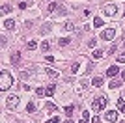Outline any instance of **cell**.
<instances>
[{
	"label": "cell",
	"instance_id": "7a4b0ae2",
	"mask_svg": "<svg viewBox=\"0 0 125 123\" xmlns=\"http://www.w3.org/2000/svg\"><path fill=\"white\" fill-rule=\"evenodd\" d=\"M106 102H108V99L104 97V95H101V97H95L94 102H92V108H94L95 112H99V110H103V108L106 106Z\"/></svg>",
	"mask_w": 125,
	"mask_h": 123
},
{
	"label": "cell",
	"instance_id": "52a82bcc",
	"mask_svg": "<svg viewBox=\"0 0 125 123\" xmlns=\"http://www.w3.org/2000/svg\"><path fill=\"white\" fill-rule=\"evenodd\" d=\"M118 73H120V67H118V65H110V67H108V71H106V75L112 78V77H116Z\"/></svg>",
	"mask_w": 125,
	"mask_h": 123
},
{
	"label": "cell",
	"instance_id": "4316f807",
	"mask_svg": "<svg viewBox=\"0 0 125 123\" xmlns=\"http://www.w3.org/2000/svg\"><path fill=\"white\" fill-rule=\"evenodd\" d=\"M58 10V4L56 2H51V4H49V11H56Z\"/></svg>",
	"mask_w": 125,
	"mask_h": 123
},
{
	"label": "cell",
	"instance_id": "836d02e7",
	"mask_svg": "<svg viewBox=\"0 0 125 123\" xmlns=\"http://www.w3.org/2000/svg\"><path fill=\"white\" fill-rule=\"evenodd\" d=\"M56 11H58V15H65V8H63V6H60Z\"/></svg>",
	"mask_w": 125,
	"mask_h": 123
},
{
	"label": "cell",
	"instance_id": "3957f363",
	"mask_svg": "<svg viewBox=\"0 0 125 123\" xmlns=\"http://www.w3.org/2000/svg\"><path fill=\"white\" fill-rule=\"evenodd\" d=\"M101 37H103V39H106V41L114 39V37H116V30H114V28H106V30L101 34Z\"/></svg>",
	"mask_w": 125,
	"mask_h": 123
},
{
	"label": "cell",
	"instance_id": "d590c367",
	"mask_svg": "<svg viewBox=\"0 0 125 123\" xmlns=\"http://www.w3.org/2000/svg\"><path fill=\"white\" fill-rule=\"evenodd\" d=\"M92 123H101V118H99V116H95V118L92 119Z\"/></svg>",
	"mask_w": 125,
	"mask_h": 123
},
{
	"label": "cell",
	"instance_id": "74e56055",
	"mask_svg": "<svg viewBox=\"0 0 125 123\" xmlns=\"http://www.w3.org/2000/svg\"><path fill=\"white\" fill-rule=\"evenodd\" d=\"M121 80H123V82H125V71H123V73H121Z\"/></svg>",
	"mask_w": 125,
	"mask_h": 123
},
{
	"label": "cell",
	"instance_id": "e575fe53",
	"mask_svg": "<svg viewBox=\"0 0 125 123\" xmlns=\"http://www.w3.org/2000/svg\"><path fill=\"white\" fill-rule=\"evenodd\" d=\"M95 45H97V41H95V39H90V43H88V47H95Z\"/></svg>",
	"mask_w": 125,
	"mask_h": 123
},
{
	"label": "cell",
	"instance_id": "ab89813d",
	"mask_svg": "<svg viewBox=\"0 0 125 123\" xmlns=\"http://www.w3.org/2000/svg\"><path fill=\"white\" fill-rule=\"evenodd\" d=\"M123 47H125V43H123Z\"/></svg>",
	"mask_w": 125,
	"mask_h": 123
},
{
	"label": "cell",
	"instance_id": "ac0fdd59",
	"mask_svg": "<svg viewBox=\"0 0 125 123\" xmlns=\"http://www.w3.org/2000/svg\"><path fill=\"white\" fill-rule=\"evenodd\" d=\"M118 110L125 114V99H120V101H118Z\"/></svg>",
	"mask_w": 125,
	"mask_h": 123
},
{
	"label": "cell",
	"instance_id": "f35d334b",
	"mask_svg": "<svg viewBox=\"0 0 125 123\" xmlns=\"http://www.w3.org/2000/svg\"><path fill=\"white\" fill-rule=\"evenodd\" d=\"M63 123H73V121H71V119H67V121H63Z\"/></svg>",
	"mask_w": 125,
	"mask_h": 123
},
{
	"label": "cell",
	"instance_id": "7c38bea8",
	"mask_svg": "<svg viewBox=\"0 0 125 123\" xmlns=\"http://www.w3.org/2000/svg\"><path fill=\"white\" fill-rule=\"evenodd\" d=\"M121 82H123V80H118V78H112V80H110V84H108V86H110V90H112V88H120V86H121Z\"/></svg>",
	"mask_w": 125,
	"mask_h": 123
},
{
	"label": "cell",
	"instance_id": "d4e9b609",
	"mask_svg": "<svg viewBox=\"0 0 125 123\" xmlns=\"http://www.w3.org/2000/svg\"><path fill=\"white\" fill-rule=\"evenodd\" d=\"M65 30H67V32H73L75 30V24H73V22H65Z\"/></svg>",
	"mask_w": 125,
	"mask_h": 123
},
{
	"label": "cell",
	"instance_id": "8fae6325",
	"mask_svg": "<svg viewBox=\"0 0 125 123\" xmlns=\"http://www.w3.org/2000/svg\"><path fill=\"white\" fill-rule=\"evenodd\" d=\"M69 43H71L69 37H60V39H58V45H60V47H67Z\"/></svg>",
	"mask_w": 125,
	"mask_h": 123
},
{
	"label": "cell",
	"instance_id": "5b68a950",
	"mask_svg": "<svg viewBox=\"0 0 125 123\" xmlns=\"http://www.w3.org/2000/svg\"><path fill=\"white\" fill-rule=\"evenodd\" d=\"M104 15L106 17H112V15H116V13H118V8H116L114 4H110V6H104Z\"/></svg>",
	"mask_w": 125,
	"mask_h": 123
},
{
	"label": "cell",
	"instance_id": "4fadbf2b",
	"mask_svg": "<svg viewBox=\"0 0 125 123\" xmlns=\"http://www.w3.org/2000/svg\"><path fill=\"white\" fill-rule=\"evenodd\" d=\"M47 77L51 78V80H54V78H58V71H54V69H47Z\"/></svg>",
	"mask_w": 125,
	"mask_h": 123
},
{
	"label": "cell",
	"instance_id": "ba28073f",
	"mask_svg": "<svg viewBox=\"0 0 125 123\" xmlns=\"http://www.w3.org/2000/svg\"><path fill=\"white\" fill-rule=\"evenodd\" d=\"M4 28L6 30H13V28H15V20L13 19H6L4 20Z\"/></svg>",
	"mask_w": 125,
	"mask_h": 123
},
{
	"label": "cell",
	"instance_id": "4dcf8cb0",
	"mask_svg": "<svg viewBox=\"0 0 125 123\" xmlns=\"http://www.w3.org/2000/svg\"><path fill=\"white\" fill-rule=\"evenodd\" d=\"M65 114H67V116H71V114H73V104L65 106Z\"/></svg>",
	"mask_w": 125,
	"mask_h": 123
},
{
	"label": "cell",
	"instance_id": "603a6c76",
	"mask_svg": "<svg viewBox=\"0 0 125 123\" xmlns=\"http://www.w3.org/2000/svg\"><path fill=\"white\" fill-rule=\"evenodd\" d=\"M45 108H47V110H56V104H54L52 101H49L47 104H45Z\"/></svg>",
	"mask_w": 125,
	"mask_h": 123
},
{
	"label": "cell",
	"instance_id": "1f68e13d",
	"mask_svg": "<svg viewBox=\"0 0 125 123\" xmlns=\"http://www.w3.org/2000/svg\"><path fill=\"white\" fill-rule=\"evenodd\" d=\"M86 88H88V80H80V90H86Z\"/></svg>",
	"mask_w": 125,
	"mask_h": 123
},
{
	"label": "cell",
	"instance_id": "6da1fadb",
	"mask_svg": "<svg viewBox=\"0 0 125 123\" xmlns=\"http://www.w3.org/2000/svg\"><path fill=\"white\" fill-rule=\"evenodd\" d=\"M11 86H13V77H11L8 71H2L0 73V90H2V92H8Z\"/></svg>",
	"mask_w": 125,
	"mask_h": 123
},
{
	"label": "cell",
	"instance_id": "44dd1931",
	"mask_svg": "<svg viewBox=\"0 0 125 123\" xmlns=\"http://www.w3.org/2000/svg\"><path fill=\"white\" fill-rule=\"evenodd\" d=\"M26 49H28V51H34V49H37V43H36V41H28Z\"/></svg>",
	"mask_w": 125,
	"mask_h": 123
},
{
	"label": "cell",
	"instance_id": "8992f818",
	"mask_svg": "<svg viewBox=\"0 0 125 123\" xmlns=\"http://www.w3.org/2000/svg\"><path fill=\"white\" fill-rule=\"evenodd\" d=\"M104 118L108 119V121H112V123H114L116 119H118V112H116V110H106V114H104Z\"/></svg>",
	"mask_w": 125,
	"mask_h": 123
},
{
	"label": "cell",
	"instance_id": "30bf717a",
	"mask_svg": "<svg viewBox=\"0 0 125 123\" xmlns=\"http://www.w3.org/2000/svg\"><path fill=\"white\" fill-rule=\"evenodd\" d=\"M92 84H94L95 88H101V86H103V78H101V77H94V78H92Z\"/></svg>",
	"mask_w": 125,
	"mask_h": 123
},
{
	"label": "cell",
	"instance_id": "d6986e66",
	"mask_svg": "<svg viewBox=\"0 0 125 123\" xmlns=\"http://www.w3.org/2000/svg\"><path fill=\"white\" fill-rule=\"evenodd\" d=\"M51 28H52V24H51V22H45V24L41 26V34H47V32L51 30Z\"/></svg>",
	"mask_w": 125,
	"mask_h": 123
},
{
	"label": "cell",
	"instance_id": "277c9868",
	"mask_svg": "<svg viewBox=\"0 0 125 123\" xmlns=\"http://www.w3.org/2000/svg\"><path fill=\"white\" fill-rule=\"evenodd\" d=\"M6 104H8V108H15L19 104V97L17 95H10V97L6 99Z\"/></svg>",
	"mask_w": 125,
	"mask_h": 123
},
{
	"label": "cell",
	"instance_id": "f1b7e54d",
	"mask_svg": "<svg viewBox=\"0 0 125 123\" xmlns=\"http://www.w3.org/2000/svg\"><path fill=\"white\" fill-rule=\"evenodd\" d=\"M45 123H60V118H56V116H54V118H49Z\"/></svg>",
	"mask_w": 125,
	"mask_h": 123
},
{
	"label": "cell",
	"instance_id": "cb8c5ba5",
	"mask_svg": "<svg viewBox=\"0 0 125 123\" xmlns=\"http://www.w3.org/2000/svg\"><path fill=\"white\" fill-rule=\"evenodd\" d=\"M78 69H80V63H78V62H75L73 65H71V73H77Z\"/></svg>",
	"mask_w": 125,
	"mask_h": 123
},
{
	"label": "cell",
	"instance_id": "9a60e30c",
	"mask_svg": "<svg viewBox=\"0 0 125 123\" xmlns=\"http://www.w3.org/2000/svg\"><path fill=\"white\" fill-rule=\"evenodd\" d=\"M39 49H41L43 52H49V49H51V43H49V41H43L41 45H39Z\"/></svg>",
	"mask_w": 125,
	"mask_h": 123
},
{
	"label": "cell",
	"instance_id": "83f0119b",
	"mask_svg": "<svg viewBox=\"0 0 125 123\" xmlns=\"http://www.w3.org/2000/svg\"><path fill=\"white\" fill-rule=\"evenodd\" d=\"M26 110H28V112H34V110H36V104H34V102H28V104H26Z\"/></svg>",
	"mask_w": 125,
	"mask_h": 123
},
{
	"label": "cell",
	"instance_id": "e0dca14e",
	"mask_svg": "<svg viewBox=\"0 0 125 123\" xmlns=\"http://www.w3.org/2000/svg\"><path fill=\"white\" fill-rule=\"evenodd\" d=\"M32 71H21L19 73V77H21V80H26V78H30Z\"/></svg>",
	"mask_w": 125,
	"mask_h": 123
},
{
	"label": "cell",
	"instance_id": "484cf974",
	"mask_svg": "<svg viewBox=\"0 0 125 123\" xmlns=\"http://www.w3.org/2000/svg\"><path fill=\"white\" fill-rule=\"evenodd\" d=\"M92 56H94L95 60H97V58H101V56H103V51H99V49H97V51H94V54H92Z\"/></svg>",
	"mask_w": 125,
	"mask_h": 123
},
{
	"label": "cell",
	"instance_id": "8d00e7d4",
	"mask_svg": "<svg viewBox=\"0 0 125 123\" xmlns=\"http://www.w3.org/2000/svg\"><path fill=\"white\" fill-rule=\"evenodd\" d=\"M26 6H28V4H26V2H19V8H21V10H24Z\"/></svg>",
	"mask_w": 125,
	"mask_h": 123
},
{
	"label": "cell",
	"instance_id": "2e32d148",
	"mask_svg": "<svg viewBox=\"0 0 125 123\" xmlns=\"http://www.w3.org/2000/svg\"><path fill=\"white\" fill-rule=\"evenodd\" d=\"M88 118H90V112H88V110H84L82 118H80V121H78V123H88Z\"/></svg>",
	"mask_w": 125,
	"mask_h": 123
},
{
	"label": "cell",
	"instance_id": "5bb4252c",
	"mask_svg": "<svg viewBox=\"0 0 125 123\" xmlns=\"http://www.w3.org/2000/svg\"><path fill=\"white\" fill-rule=\"evenodd\" d=\"M45 92H47V95H51V97H52V95H54V92H56V86H54V84H51V86L45 88Z\"/></svg>",
	"mask_w": 125,
	"mask_h": 123
},
{
	"label": "cell",
	"instance_id": "ffe728a7",
	"mask_svg": "<svg viewBox=\"0 0 125 123\" xmlns=\"http://www.w3.org/2000/svg\"><path fill=\"white\" fill-rule=\"evenodd\" d=\"M103 24H104V22H103V19H97V17L94 19V26H95V28H101Z\"/></svg>",
	"mask_w": 125,
	"mask_h": 123
},
{
	"label": "cell",
	"instance_id": "7402d4cb",
	"mask_svg": "<svg viewBox=\"0 0 125 123\" xmlns=\"http://www.w3.org/2000/svg\"><path fill=\"white\" fill-rule=\"evenodd\" d=\"M36 93H37V97H43V95H47L45 88H37V90H36Z\"/></svg>",
	"mask_w": 125,
	"mask_h": 123
},
{
	"label": "cell",
	"instance_id": "d6a6232c",
	"mask_svg": "<svg viewBox=\"0 0 125 123\" xmlns=\"http://www.w3.org/2000/svg\"><path fill=\"white\" fill-rule=\"evenodd\" d=\"M118 62H120V63H125V52H121L120 56H118Z\"/></svg>",
	"mask_w": 125,
	"mask_h": 123
},
{
	"label": "cell",
	"instance_id": "9c48e42d",
	"mask_svg": "<svg viewBox=\"0 0 125 123\" xmlns=\"http://www.w3.org/2000/svg\"><path fill=\"white\" fill-rule=\"evenodd\" d=\"M19 62H21V54H19V52H13V54H11V63H13V65H19Z\"/></svg>",
	"mask_w": 125,
	"mask_h": 123
},
{
	"label": "cell",
	"instance_id": "f546056e",
	"mask_svg": "<svg viewBox=\"0 0 125 123\" xmlns=\"http://www.w3.org/2000/svg\"><path fill=\"white\" fill-rule=\"evenodd\" d=\"M10 11H11V6H8V4L2 6V13H10Z\"/></svg>",
	"mask_w": 125,
	"mask_h": 123
}]
</instances>
